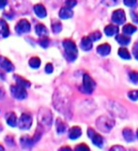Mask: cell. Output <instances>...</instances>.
Masks as SVG:
<instances>
[{"instance_id": "6da1fadb", "label": "cell", "mask_w": 138, "mask_h": 151, "mask_svg": "<svg viewBox=\"0 0 138 151\" xmlns=\"http://www.w3.org/2000/svg\"><path fill=\"white\" fill-rule=\"evenodd\" d=\"M63 46L65 49L66 57L70 61H73L77 58L78 55V50L76 47L75 42H73L71 40H64L63 41Z\"/></svg>"}, {"instance_id": "7a4b0ae2", "label": "cell", "mask_w": 138, "mask_h": 151, "mask_svg": "<svg viewBox=\"0 0 138 151\" xmlns=\"http://www.w3.org/2000/svg\"><path fill=\"white\" fill-rule=\"evenodd\" d=\"M106 108L113 115L117 117L125 118L127 116V111L125 110V108L116 101H109Z\"/></svg>"}, {"instance_id": "3957f363", "label": "cell", "mask_w": 138, "mask_h": 151, "mask_svg": "<svg viewBox=\"0 0 138 151\" xmlns=\"http://www.w3.org/2000/svg\"><path fill=\"white\" fill-rule=\"evenodd\" d=\"M96 126L101 131L109 132L115 126V122L107 116H100L96 121Z\"/></svg>"}, {"instance_id": "277c9868", "label": "cell", "mask_w": 138, "mask_h": 151, "mask_svg": "<svg viewBox=\"0 0 138 151\" xmlns=\"http://www.w3.org/2000/svg\"><path fill=\"white\" fill-rule=\"evenodd\" d=\"M39 124L42 127V129H48L52 125V112L47 109H41L39 111Z\"/></svg>"}, {"instance_id": "5b68a950", "label": "cell", "mask_w": 138, "mask_h": 151, "mask_svg": "<svg viewBox=\"0 0 138 151\" xmlns=\"http://www.w3.org/2000/svg\"><path fill=\"white\" fill-rule=\"evenodd\" d=\"M11 91L12 96L15 97L18 100H23L27 97V93H26V87L22 86V85H12L11 87Z\"/></svg>"}, {"instance_id": "8992f818", "label": "cell", "mask_w": 138, "mask_h": 151, "mask_svg": "<svg viewBox=\"0 0 138 151\" xmlns=\"http://www.w3.org/2000/svg\"><path fill=\"white\" fill-rule=\"evenodd\" d=\"M95 87H96V83H95L94 80L87 74H85L83 78V87H82L83 93H92Z\"/></svg>"}, {"instance_id": "52a82bcc", "label": "cell", "mask_w": 138, "mask_h": 151, "mask_svg": "<svg viewBox=\"0 0 138 151\" xmlns=\"http://www.w3.org/2000/svg\"><path fill=\"white\" fill-rule=\"evenodd\" d=\"M32 125V117L29 113H23L18 122V126L21 129H29Z\"/></svg>"}, {"instance_id": "ba28073f", "label": "cell", "mask_w": 138, "mask_h": 151, "mask_svg": "<svg viewBox=\"0 0 138 151\" xmlns=\"http://www.w3.org/2000/svg\"><path fill=\"white\" fill-rule=\"evenodd\" d=\"M30 23L28 22L26 19H22L20 20L15 27V30L17 31L18 34H23V33H26L30 31Z\"/></svg>"}, {"instance_id": "9c48e42d", "label": "cell", "mask_w": 138, "mask_h": 151, "mask_svg": "<svg viewBox=\"0 0 138 151\" xmlns=\"http://www.w3.org/2000/svg\"><path fill=\"white\" fill-rule=\"evenodd\" d=\"M112 21L115 24H117V25L124 24V22L126 21V15L124 11H122V9H117V11L114 12L112 14Z\"/></svg>"}, {"instance_id": "30bf717a", "label": "cell", "mask_w": 138, "mask_h": 151, "mask_svg": "<svg viewBox=\"0 0 138 151\" xmlns=\"http://www.w3.org/2000/svg\"><path fill=\"white\" fill-rule=\"evenodd\" d=\"M87 134H88V136L90 137V138H91L92 143L95 145L100 146V147L102 146V145H103V139H102V137L101 135L96 133V132H95L92 129H88Z\"/></svg>"}, {"instance_id": "8fae6325", "label": "cell", "mask_w": 138, "mask_h": 151, "mask_svg": "<svg viewBox=\"0 0 138 151\" xmlns=\"http://www.w3.org/2000/svg\"><path fill=\"white\" fill-rule=\"evenodd\" d=\"M0 67L7 72H11L14 70V65L11 63V61L3 56H0Z\"/></svg>"}, {"instance_id": "7c38bea8", "label": "cell", "mask_w": 138, "mask_h": 151, "mask_svg": "<svg viewBox=\"0 0 138 151\" xmlns=\"http://www.w3.org/2000/svg\"><path fill=\"white\" fill-rule=\"evenodd\" d=\"M34 12L39 18H44L47 15V12L42 4H37L34 6Z\"/></svg>"}, {"instance_id": "4fadbf2b", "label": "cell", "mask_w": 138, "mask_h": 151, "mask_svg": "<svg viewBox=\"0 0 138 151\" xmlns=\"http://www.w3.org/2000/svg\"><path fill=\"white\" fill-rule=\"evenodd\" d=\"M0 35L3 38H7L9 35V28L6 21L0 19Z\"/></svg>"}, {"instance_id": "5bb4252c", "label": "cell", "mask_w": 138, "mask_h": 151, "mask_svg": "<svg viewBox=\"0 0 138 151\" xmlns=\"http://www.w3.org/2000/svg\"><path fill=\"white\" fill-rule=\"evenodd\" d=\"M20 142H21V145L23 146L25 148H30L33 146L35 143V140L30 138L29 136H23L22 138L20 139Z\"/></svg>"}, {"instance_id": "9a60e30c", "label": "cell", "mask_w": 138, "mask_h": 151, "mask_svg": "<svg viewBox=\"0 0 138 151\" xmlns=\"http://www.w3.org/2000/svg\"><path fill=\"white\" fill-rule=\"evenodd\" d=\"M97 52L101 56H107L110 54V52H111V46L108 44H102L98 46Z\"/></svg>"}, {"instance_id": "2e32d148", "label": "cell", "mask_w": 138, "mask_h": 151, "mask_svg": "<svg viewBox=\"0 0 138 151\" xmlns=\"http://www.w3.org/2000/svg\"><path fill=\"white\" fill-rule=\"evenodd\" d=\"M81 135H82V130H81L79 127H73L70 129V132H69L70 139H71V140L78 139Z\"/></svg>"}, {"instance_id": "e0dca14e", "label": "cell", "mask_w": 138, "mask_h": 151, "mask_svg": "<svg viewBox=\"0 0 138 151\" xmlns=\"http://www.w3.org/2000/svg\"><path fill=\"white\" fill-rule=\"evenodd\" d=\"M92 40L89 37H84L81 41V47L85 51H88L92 48Z\"/></svg>"}, {"instance_id": "ac0fdd59", "label": "cell", "mask_w": 138, "mask_h": 151, "mask_svg": "<svg viewBox=\"0 0 138 151\" xmlns=\"http://www.w3.org/2000/svg\"><path fill=\"white\" fill-rule=\"evenodd\" d=\"M73 15V11L70 9V8H62L59 11V17L61 19H69L71 18Z\"/></svg>"}, {"instance_id": "d6986e66", "label": "cell", "mask_w": 138, "mask_h": 151, "mask_svg": "<svg viewBox=\"0 0 138 151\" xmlns=\"http://www.w3.org/2000/svg\"><path fill=\"white\" fill-rule=\"evenodd\" d=\"M35 31L37 33V35H39L41 37L46 36L48 34V29H47V27L44 25H42V24H38L35 27Z\"/></svg>"}, {"instance_id": "ffe728a7", "label": "cell", "mask_w": 138, "mask_h": 151, "mask_svg": "<svg viewBox=\"0 0 138 151\" xmlns=\"http://www.w3.org/2000/svg\"><path fill=\"white\" fill-rule=\"evenodd\" d=\"M6 119H7L8 125L11 126V127H16L17 124H18V122H17V116H16V114L14 112H9V113H8Z\"/></svg>"}, {"instance_id": "44dd1931", "label": "cell", "mask_w": 138, "mask_h": 151, "mask_svg": "<svg viewBox=\"0 0 138 151\" xmlns=\"http://www.w3.org/2000/svg\"><path fill=\"white\" fill-rule=\"evenodd\" d=\"M104 32H105V34L107 36H114L117 34L118 32V27L115 25H108L105 27V28H104Z\"/></svg>"}, {"instance_id": "7402d4cb", "label": "cell", "mask_w": 138, "mask_h": 151, "mask_svg": "<svg viewBox=\"0 0 138 151\" xmlns=\"http://www.w3.org/2000/svg\"><path fill=\"white\" fill-rule=\"evenodd\" d=\"M123 33L126 35H132L137 30V27L134 25H131V24H127L124 27H123Z\"/></svg>"}, {"instance_id": "603a6c76", "label": "cell", "mask_w": 138, "mask_h": 151, "mask_svg": "<svg viewBox=\"0 0 138 151\" xmlns=\"http://www.w3.org/2000/svg\"><path fill=\"white\" fill-rule=\"evenodd\" d=\"M14 78H15V80H16L17 84H19V85H22V86L26 87V88H27V87H30V82L28 81V80H26V78H23V77H20V76H17V75H15V76H14Z\"/></svg>"}, {"instance_id": "cb8c5ba5", "label": "cell", "mask_w": 138, "mask_h": 151, "mask_svg": "<svg viewBox=\"0 0 138 151\" xmlns=\"http://www.w3.org/2000/svg\"><path fill=\"white\" fill-rule=\"evenodd\" d=\"M123 136H124V139L127 142H134V132H132V129H125L123 130Z\"/></svg>"}, {"instance_id": "d4e9b609", "label": "cell", "mask_w": 138, "mask_h": 151, "mask_svg": "<svg viewBox=\"0 0 138 151\" xmlns=\"http://www.w3.org/2000/svg\"><path fill=\"white\" fill-rule=\"evenodd\" d=\"M117 41L120 42V45H129L130 44V42H131V39H130V37H128V36H125V35H117Z\"/></svg>"}, {"instance_id": "484cf974", "label": "cell", "mask_w": 138, "mask_h": 151, "mask_svg": "<svg viewBox=\"0 0 138 151\" xmlns=\"http://www.w3.org/2000/svg\"><path fill=\"white\" fill-rule=\"evenodd\" d=\"M118 56H120V58L124 59V60H130L131 59L130 52L128 51V49H126L125 47H121V48L118 49Z\"/></svg>"}, {"instance_id": "4316f807", "label": "cell", "mask_w": 138, "mask_h": 151, "mask_svg": "<svg viewBox=\"0 0 138 151\" xmlns=\"http://www.w3.org/2000/svg\"><path fill=\"white\" fill-rule=\"evenodd\" d=\"M29 65H30V67L34 68V69L39 68L41 66L40 58H38V57H32V58L29 60Z\"/></svg>"}, {"instance_id": "83f0119b", "label": "cell", "mask_w": 138, "mask_h": 151, "mask_svg": "<svg viewBox=\"0 0 138 151\" xmlns=\"http://www.w3.org/2000/svg\"><path fill=\"white\" fill-rule=\"evenodd\" d=\"M66 129H67V125L64 122H62L60 119L56 120V130L58 133H63L66 131Z\"/></svg>"}, {"instance_id": "f1b7e54d", "label": "cell", "mask_w": 138, "mask_h": 151, "mask_svg": "<svg viewBox=\"0 0 138 151\" xmlns=\"http://www.w3.org/2000/svg\"><path fill=\"white\" fill-rule=\"evenodd\" d=\"M52 28H53V31L55 33H59L61 30H62V25H61L60 22L55 21L53 24H52Z\"/></svg>"}, {"instance_id": "f546056e", "label": "cell", "mask_w": 138, "mask_h": 151, "mask_svg": "<svg viewBox=\"0 0 138 151\" xmlns=\"http://www.w3.org/2000/svg\"><path fill=\"white\" fill-rule=\"evenodd\" d=\"M128 96L132 101L138 100V90H134V91H131L128 93Z\"/></svg>"}, {"instance_id": "4dcf8cb0", "label": "cell", "mask_w": 138, "mask_h": 151, "mask_svg": "<svg viewBox=\"0 0 138 151\" xmlns=\"http://www.w3.org/2000/svg\"><path fill=\"white\" fill-rule=\"evenodd\" d=\"M39 42H40V45H41L42 47H44V48H47V47L49 46V44H50V40H49L47 37L43 36V37H42L41 39L39 41Z\"/></svg>"}, {"instance_id": "1f68e13d", "label": "cell", "mask_w": 138, "mask_h": 151, "mask_svg": "<svg viewBox=\"0 0 138 151\" xmlns=\"http://www.w3.org/2000/svg\"><path fill=\"white\" fill-rule=\"evenodd\" d=\"M101 37H102V33L100 31H94L89 34V38L92 41H98L99 39H101Z\"/></svg>"}, {"instance_id": "d6a6232c", "label": "cell", "mask_w": 138, "mask_h": 151, "mask_svg": "<svg viewBox=\"0 0 138 151\" xmlns=\"http://www.w3.org/2000/svg\"><path fill=\"white\" fill-rule=\"evenodd\" d=\"M120 0H102V2L107 7H114L118 4Z\"/></svg>"}, {"instance_id": "836d02e7", "label": "cell", "mask_w": 138, "mask_h": 151, "mask_svg": "<svg viewBox=\"0 0 138 151\" xmlns=\"http://www.w3.org/2000/svg\"><path fill=\"white\" fill-rule=\"evenodd\" d=\"M130 79L132 82L138 83V72H131L130 73Z\"/></svg>"}, {"instance_id": "e575fe53", "label": "cell", "mask_w": 138, "mask_h": 151, "mask_svg": "<svg viewBox=\"0 0 138 151\" xmlns=\"http://www.w3.org/2000/svg\"><path fill=\"white\" fill-rule=\"evenodd\" d=\"M124 4L130 8H134L137 5V0H124Z\"/></svg>"}, {"instance_id": "d590c367", "label": "cell", "mask_w": 138, "mask_h": 151, "mask_svg": "<svg viewBox=\"0 0 138 151\" xmlns=\"http://www.w3.org/2000/svg\"><path fill=\"white\" fill-rule=\"evenodd\" d=\"M66 3V6L68 8H73L74 6H76V4H77V1L76 0H66L65 1Z\"/></svg>"}, {"instance_id": "8d00e7d4", "label": "cell", "mask_w": 138, "mask_h": 151, "mask_svg": "<svg viewBox=\"0 0 138 151\" xmlns=\"http://www.w3.org/2000/svg\"><path fill=\"white\" fill-rule=\"evenodd\" d=\"M76 150H89V147L85 144H80L75 147Z\"/></svg>"}, {"instance_id": "74e56055", "label": "cell", "mask_w": 138, "mask_h": 151, "mask_svg": "<svg viewBox=\"0 0 138 151\" xmlns=\"http://www.w3.org/2000/svg\"><path fill=\"white\" fill-rule=\"evenodd\" d=\"M53 71H54L53 65H52L51 63H47L46 66H45V72L47 74H51V73H53Z\"/></svg>"}, {"instance_id": "f35d334b", "label": "cell", "mask_w": 138, "mask_h": 151, "mask_svg": "<svg viewBox=\"0 0 138 151\" xmlns=\"http://www.w3.org/2000/svg\"><path fill=\"white\" fill-rule=\"evenodd\" d=\"M132 54H134V58L136 60H138V42L134 45V48H132Z\"/></svg>"}, {"instance_id": "ab89813d", "label": "cell", "mask_w": 138, "mask_h": 151, "mask_svg": "<svg viewBox=\"0 0 138 151\" xmlns=\"http://www.w3.org/2000/svg\"><path fill=\"white\" fill-rule=\"evenodd\" d=\"M7 0H0V9H2L5 8V6L7 5Z\"/></svg>"}, {"instance_id": "60d3db41", "label": "cell", "mask_w": 138, "mask_h": 151, "mask_svg": "<svg viewBox=\"0 0 138 151\" xmlns=\"http://www.w3.org/2000/svg\"><path fill=\"white\" fill-rule=\"evenodd\" d=\"M111 150H124V148L122 146H113Z\"/></svg>"}, {"instance_id": "b9f144b4", "label": "cell", "mask_w": 138, "mask_h": 151, "mask_svg": "<svg viewBox=\"0 0 138 151\" xmlns=\"http://www.w3.org/2000/svg\"><path fill=\"white\" fill-rule=\"evenodd\" d=\"M5 96V92H4V90L0 87V99H2Z\"/></svg>"}, {"instance_id": "7bdbcfd3", "label": "cell", "mask_w": 138, "mask_h": 151, "mask_svg": "<svg viewBox=\"0 0 138 151\" xmlns=\"http://www.w3.org/2000/svg\"><path fill=\"white\" fill-rule=\"evenodd\" d=\"M60 150H70V147H68V146H66V147H61Z\"/></svg>"}, {"instance_id": "ee69618b", "label": "cell", "mask_w": 138, "mask_h": 151, "mask_svg": "<svg viewBox=\"0 0 138 151\" xmlns=\"http://www.w3.org/2000/svg\"><path fill=\"white\" fill-rule=\"evenodd\" d=\"M0 76H1V77H0V78H1L2 79H5V78H4V75H3V74L0 73Z\"/></svg>"}, {"instance_id": "f6af8a7d", "label": "cell", "mask_w": 138, "mask_h": 151, "mask_svg": "<svg viewBox=\"0 0 138 151\" xmlns=\"http://www.w3.org/2000/svg\"><path fill=\"white\" fill-rule=\"evenodd\" d=\"M0 150H4V147H3L1 145H0Z\"/></svg>"}, {"instance_id": "bcb514c9", "label": "cell", "mask_w": 138, "mask_h": 151, "mask_svg": "<svg viewBox=\"0 0 138 151\" xmlns=\"http://www.w3.org/2000/svg\"><path fill=\"white\" fill-rule=\"evenodd\" d=\"M136 136H137V139H138V130L136 131Z\"/></svg>"}]
</instances>
